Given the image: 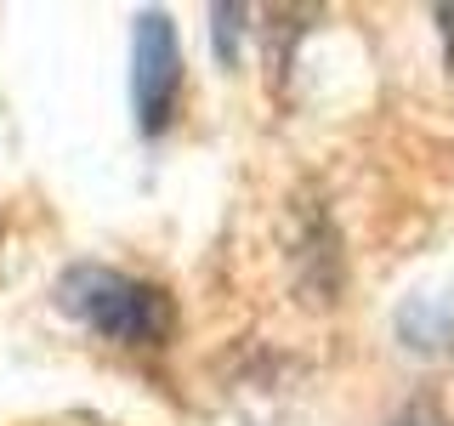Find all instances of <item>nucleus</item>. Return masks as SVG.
<instances>
[{
	"mask_svg": "<svg viewBox=\"0 0 454 426\" xmlns=\"http://www.w3.org/2000/svg\"><path fill=\"white\" fill-rule=\"evenodd\" d=\"M63 312H74L85 330H97L103 341L120 347H160L176 330V307L160 284H142L120 267H68L57 284Z\"/></svg>",
	"mask_w": 454,
	"mask_h": 426,
	"instance_id": "f257e3e1",
	"label": "nucleus"
},
{
	"mask_svg": "<svg viewBox=\"0 0 454 426\" xmlns=\"http://www.w3.org/2000/svg\"><path fill=\"white\" fill-rule=\"evenodd\" d=\"M182 97V46L165 12L137 18V120L148 137H160Z\"/></svg>",
	"mask_w": 454,
	"mask_h": 426,
	"instance_id": "f03ea898",
	"label": "nucleus"
},
{
	"mask_svg": "<svg viewBox=\"0 0 454 426\" xmlns=\"http://www.w3.org/2000/svg\"><path fill=\"white\" fill-rule=\"evenodd\" d=\"M210 18H216V51H222V63H233V23H245V6H216Z\"/></svg>",
	"mask_w": 454,
	"mask_h": 426,
	"instance_id": "7ed1b4c3",
	"label": "nucleus"
},
{
	"mask_svg": "<svg viewBox=\"0 0 454 426\" xmlns=\"http://www.w3.org/2000/svg\"><path fill=\"white\" fill-rule=\"evenodd\" d=\"M432 18H437V35H443V57H449V68H454V0L432 6Z\"/></svg>",
	"mask_w": 454,
	"mask_h": 426,
	"instance_id": "20e7f679",
	"label": "nucleus"
},
{
	"mask_svg": "<svg viewBox=\"0 0 454 426\" xmlns=\"http://www.w3.org/2000/svg\"><path fill=\"white\" fill-rule=\"evenodd\" d=\"M0 227H6V222H0Z\"/></svg>",
	"mask_w": 454,
	"mask_h": 426,
	"instance_id": "39448f33",
	"label": "nucleus"
}]
</instances>
